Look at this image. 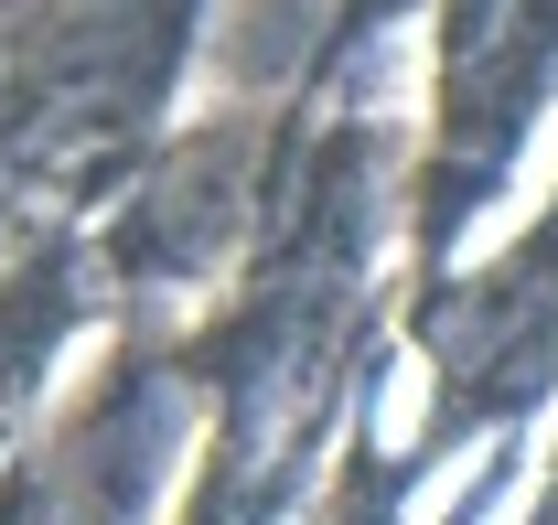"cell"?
<instances>
[]
</instances>
